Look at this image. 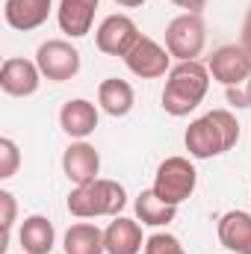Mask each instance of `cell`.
Returning <instances> with one entry per match:
<instances>
[{
    "label": "cell",
    "mask_w": 251,
    "mask_h": 254,
    "mask_svg": "<svg viewBox=\"0 0 251 254\" xmlns=\"http://www.w3.org/2000/svg\"><path fill=\"white\" fill-rule=\"evenodd\" d=\"M104 246H107V254H139V252H145V237H142L139 219L116 216V219L104 228Z\"/></svg>",
    "instance_id": "5bb4252c"
},
{
    "label": "cell",
    "mask_w": 251,
    "mask_h": 254,
    "mask_svg": "<svg viewBox=\"0 0 251 254\" xmlns=\"http://www.w3.org/2000/svg\"><path fill=\"white\" fill-rule=\"evenodd\" d=\"M18 166H21V151H18V145H15V139L3 136V139H0V181L15 178Z\"/></svg>",
    "instance_id": "7402d4cb"
},
{
    "label": "cell",
    "mask_w": 251,
    "mask_h": 254,
    "mask_svg": "<svg viewBox=\"0 0 251 254\" xmlns=\"http://www.w3.org/2000/svg\"><path fill=\"white\" fill-rule=\"evenodd\" d=\"M101 0H60L57 6V24L68 39H83L92 33L95 12Z\"/></svg>",
    "instance_id": "4fadbf2b"
},
{
    "label": "cell",
    "mask_w": 251,
    "mask_h": 254,
    "mask_svg": "<svg viewBox=\"0 0 251 254\" xmlns=\"http://www.w3.org/2000/svg\"><path fill=\"white\" fill-rule=\"evenodd\" d=\"M172 3L181 6L184 12H198V15H201V9L207 6V0H172Z\"/></svg>",
    "instance_id": "484cf974"
},
{
    "label": "cell",
    "mask_w": 251,
    "mask_h": 254,
    "mask_svg": "<svg viewBox=\"0 0 251 254\" xmlns=\"http://www.w3.org/2000/svg\"><path fill=\"white\" fill-rule=\"evenodd\" d=\"M125 65L139 80H157V77H166L172 71V54L160 42H154L151 36H142L125 57Z\"/></svg>",
    "instance_id": "ba28073f"
},
{
    "label": "cell",
    "mask_w": 251,
    "mask_h": 254,
    "mask_svg": "<svg viewBox=\"0 0 251 254\" xmlns=\"http://www.w3.org/2000/svg\"><path fill=\"white\" fill-rule=\"evenodd\" d=\"M65 254H107L104 246V231L92 222H77L65 231L63 237Z\"/></svg>",
    "instance_id": "ffe728a7"
},
{
    "label": "cell",
    "mask_w": 251,
    "mask_h": 254,
    "mask_svg": "<svg viewBox=\"0 0 251 254\" xmlns=\"http://www.w3.org/2000/svg\"><path fill=\"white\" fill-rule=\"evenodd\" d=\"M195 187H198V172L189 163V157H166L160 163L157 175H154V187L151 190L157 192L166 204L181 207L184 201L192 198Z\"/></svg>",
    "instance_id": "5b68a950"
},
{
    "label": "cell",
    "mask_w": 251,
    "mask_h": 254,
    "mask_svg": "<svg viewBox=\"0 0 251 254\" xmlns=\"http://www.w3.org/2000/svg\"><path fill=\"white\" fill-rule=\"evenodd\" d=\"M210 80H213L210 68L198 60L172 65V71L166 74V89L160 95L163 110L172 119H184L189 113H195L210 92Z\"/></svg>",
    "instance_id": "7a4b0ae2"
},
{
    "label": "cell",
    "mask_w": 251,
    "mask_h": 254,
    "mask_svg": "<svg viewBox=\"0 0 251 254\" xmlns=\"http://www.w3.org/2000/svg\"><path fill=\"white\" fill-rule=\"evenodd\" d=\"M18 243L24 254H51L57 246V231H54V222L48 216H27L21 222V231H18Z\"/></svg>",
    "instance_id": "e0dca14e"
},
{
    "label": "cell",
    "mask_w": 251,
    "mask_h": 254,
    "mask_svg": "<svg viewBox=\"0 0 251 254\" xmlns=\"http://www.w3.org/2000/svg\"><path fill=\"white\" fill-rule=\"evenodd\" d=\"M225 98H228V104H231V107H237V110L251 107V77L246 80V83H240V86L225 89Z\"/></svg>",
    "instance_id": "cb8c5ba5"
},
{
    "label": "cell",
    "mask_w": 251,
    "mask_h": 254,
    "mask_svg": "<svg viewBox=\"0 0 251 254\" xmlns=\"http://www.w3.org/2000/svg\"><path fill=\"white\" fill-rule=\"evenodd\" d=\"M113 3H119V6H125V9H136V6H142L145 0H113Z\"/></svg>",
    "instance_id": "4316f807"
},
{
    "label": "cell",
    "mask_w": 251,
    "mask_h": 254,
    "mask_svg": "<svg viewBox=\"0 0 251 254\" xmlns=\"http://www.w3.org/2000/svg\"><path fill=\"white\" fill-rule=\"evenodd\" d=\"M0 210H3V216H0V225H3V246H0V249H6L9 234H12V225H15V216H18L15 195L9 190H0Z\"/></svg>",
    "instance_id": "603a6c76"
},
{
    "label": "cell",
    "mask_w": 251,
    "mask_h": 254,
    "mask_svg": "<svg viewBox=\"0 0 251 254\" xmlns=\"http://www.w3.org/2000/svg\"><path fill=\"white\" fill-rule=\"evenodd\" d=\"M207 45V24L198 12H184L169 21L166 27V51L178 63H192L204 54Z\"/></svg>",
    "instance_id": "277c9868"
},
{
    "label": "cell",
    "mask_w": 251,
    "mask_h": 254,
    "mask_svg": "<svg viewBox=\"0 0 251 254\" xmlns=\"http://www.w3.org/2000/svg\"><path fill=\"white\" fill-rule=\"evenodd\" d=\"M136 104V95H133V86L127 80L119 77H107L101 86H98V107L113 116V119H125L127 113L133 110Z\"/></svg>",
    "instance_id": "ac0fdd59"
},
{
    "label": "cell",
    "mask_w": 251,
    "mask_h": 254,
    "mask_svg": "<svg viewBox=\"0 0 251 254\" xmlns=\"http://www.w3.org/2000/svg\"><path fill=\"white\" fill-rule=\"evenodd\" d=\"M240 45L249 51V57H251V6H249V12H246V21H243V33H240Z\"/></svg>",
    "instance_id": "d4e9b609"
},
{
    "label": "cell",
    "mask_w": 251,
    "mask_h": 254,
    "mask_svg": "<svg viewBox=\"0 0 251 254\" xmlns=\"http://www.w3.org/2000/svg\"><path fill=\"white\" fill-rule=\"evenodd\" d=\"M63 172L74 187H86V184L98 181V175H101V154L86 139H77V142H71L65 148Z\"/></svg>",
    "instance_id": "8fae6325"
},
{
    "label": "cell",
    "mask_w": 251,
    "mask_h": 254,
    "mask_svg": "<svg viewBox=\"0 0 251 254\" xmlns=\"http://www.w3.org/2000/svg\"><path fill=\"white\" fill-rule=\"evenodd\" d=\"M240 142V122L231 110H210L201 119H195L184 133L189 157L195 160H213L237 148Z\"/></svg>",
    "instance_id": "6da1fadb"
},
{
    "label": "cell",
    "mask_w": 251,
    "mask_h": 254,
    "mask_svg": "<svg viewBox=\"0 0 251 254\" xmlns=\"http://www.w3.org/2000/svg\"><path fill=\"white\" fill-rule=\"evenodd\" d=\"M207 68H210V77L216 83L231 89V86H240L251 77V57L243 45H222L207 60Z\"/></svg>",
    "instance_id": "9c48e42d"
},
{
    "label": "cell",
    "mask_w": 251,
    "mask_h": 254,
    "mask_svg": "<svg viewBox=\"0 0 251 254\" xmlns=\"http://www.w3.org/2000/svg\"><path fill=\"white\" fill-rule=\"evenodd\" d=\"M36 65L45 80L68 83L80 74V51L65 39H48L36 51Z\"/></svg>",
    "instance_id": "8992f818"
},
{
    "label": "cell",
    "mask_w": 251,
    "mask_h": 254,
    "mask_svg": "<svg viewBox=\"0 0 251 254\" xmlns=\"http://www.w3.org/2000/svg\"><path fill=\"white\" fill-rule=\"evenodd\" d=\"M142 254H187V249L181 246V240L175 234H166V231H157L145 240V252Z\"/></svg>",
    "instance_id": "44dd1931"
},
{
    "label": "cell",
    "mask_w": 251,
    "mask_h": 254,
    "mask_svg": "<svg viewBox=\"0 0 251 254\" xmlns=\"http://www.w3.org/2000/svg\"><path fill=\"white\" fill-rule=\"evenodd\" d=\"M98 122H101V113L86 98H74V101L63 104V110H60V127L74 142L77 139H89L98 130Z\"/></svg>",
    "instance_id": "7c38bea8"
},
{
    "label": "cell",
    "mask_w": 251,
    "mask_h": 254,
    "mask_svg": "<svg viewBox=\"0 0 251 254\" xmlns=\"http://www.w3.org/2000/svg\"><path fill=\"white\" fill-rule=\"evenodd\" d=\"M133 210H136V219L148 228H166L175 222L178 216V207L175 204H166L154 190H142L133 201Z\"/></svg>",
    "instance_id": "d6986e66"
},
{
    "label": "cell",
    "mask_w": 251,
    "mask_h": 254,
    "mask_svg": "<svg viewBox=\"0 0 251 254\" xmlns=\"http://www.w3.org/2000/svg\"><path fill=\"white\" fill-rule=\"evenodd\" d=\"M54 12V0H6L3 6V18L12 30L30 33L39 30Z\"/></svg>",
    "instance_id": "9a60e30c"
},
{
    "label": "cell",
    "mask_w": 251,
    "mask_h": 254,
    "mask_svg": "<svg viewBox=\"0 0 251 254\" xmlns=\"http://www.w3.org/2000/svg\"><path fill=\"white\" fill-rule=\"evenodd\" d=\"M219 243L231 254H251V213L228 210L216 225Z\"/></svg>",
    "instance_id": "2e32d148"
},
{
    "label": "cell",
    "mask_w": 251,
    "mask_h": 254,
    "mask_svg": "<svg viewBox=\"0 0 251 254\" xmlns=\"http://www.w3.org/2000/svg\"><path fill=\"white\" fill-rule=\"evenodd\" d=\"M65 204H68V213L77 219H104V216L116 219L125 210L127 192L119 181L98 178L86 187H74Z\"/></svg>",
    "instance_id": "3957f363"
},
{
    "label": "cell",
    "mask_w": 251,
    "mask_h": 254,
    "mask_svg": "<svg viewBox=\"0 0 251 254\" xmlns=\"http://www.w3.org/2000/svg\"><path fill=\"white\" fill-rule=\"evenodd\" d=\"M139 39H142V33H139L136 21H133L130 15H122V12L107 15V18L98 24V30H95V45H98V51L107 54V57H122V60H125L127 54H130V48H133Z\"/></svg>",
    "instance_id": "52a82bcc"
},
{
    "label": "cell",
    "mask_w": 251,
    "mask_h": 254,
    "mask_svg": "<svg viewBox=\"0 0 251 254\" xmlns=\"http://www.w3.org/2000/svg\"><path fill=\"white\" fill-rule=\"evenodd\" d=\"M42 86V71L36 60H24V57H9L0 65V89L9 98H30L36 95Z\"/></svg>",
    "instance_id": "30bf717a"
}]
</instances>
